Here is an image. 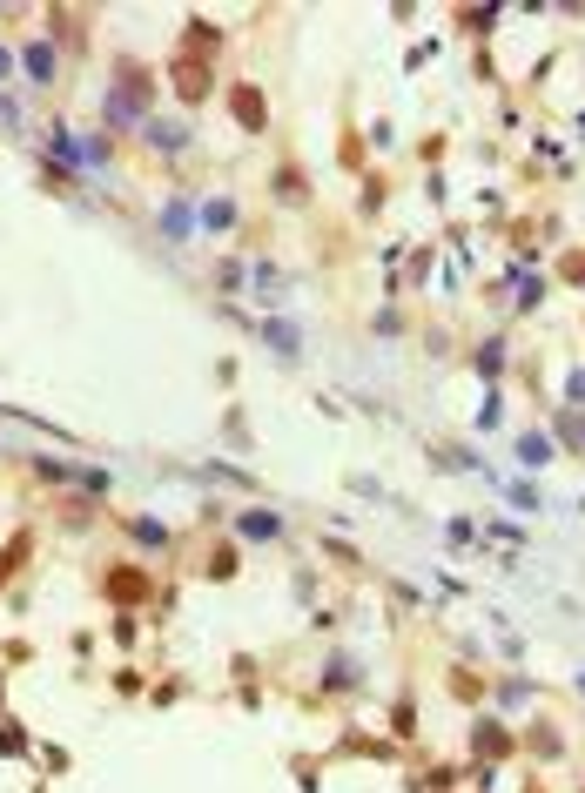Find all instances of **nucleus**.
<instances>
[{
    "instance_id": "nucleus-1",
    "label": "nucleus",
    "mask_w": 585,
    "mask_h": 793,
    "mask_svg": "<svg viewBox=\"0 0 585 793\" xmlns=\"http://www.w3.org/2000/svg\"><path fill=\"white\" fill-rule=\"evenodd\" d=\"M236 122H243V128H262V94H256V88L236 94Z\"/></svg>"
},
{
    "instance_id": "nucleus-2",
    "label": "nucleus",
    "mask_w": 585,
    "mask_h": 793,
    "mask_svg": "<svg viewBox=\"0 0 585 793\" xmlns=\"http://www.w3.org/2000/svg\"><path fill=\"white\" fill-rule=\"evenodd\" d=\"M236 532H243V538H256V545H262V538H276V518H269V511H249V518L236 525Z\"/></svg>"
},
{
    "instance_id": "nucleus-3",
    "label": "nucleus",
    "mask_w": 585,
    "mask_h": 793,
    "mask_svg": "<svg viewBox=\"0 0 585 793\" xmlns=\"http://www.w3.org/2000/svg\"><path fill=\"white\" fill-rule=\"evenodd\" d=\"M28 75H34V81H47V75H54V54H47V41H34V47H28Z\"/></svg>"
},
{
    "instance_id": "nucleus-4",
    "label": "nucleus",
    "mask_w": 585,
    "mask_h": 793,
    "mask_svg": "<svg viewBox=\"0 0 585 793\" xmlns=\"http://www.w3.org/2000/svg\"><path fill=\"white\" fill-rule=\"evenodd\" d=\"M0 75H7V54H0Z\"/></svg>"
}]
</instances>
